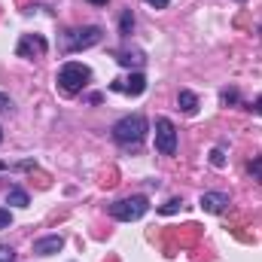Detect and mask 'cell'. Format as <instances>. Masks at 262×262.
<instances>
[{"label": "cell", "mask_w": 262, "mask_h": 262, "mask_svg": "<svg viewBox=\"0 0 262 262\" xmlns=\"http://www.w3.org/2000/svg\"><path fill=\"white\" fill-rule=\"evenodd\" d=\"M131 31H134V15L125 12V15H122V21H119V34H122V37H128Z\"/></svg>", "instance_id": "obj_15"}, {"label": "cell", "mask_w": 262, "mask_h": 262, "mask_svg": "<svg viewBox=\"0 0 262 262\" xmlns=\"http://www.w3.org/2000/svg\"><path fill=\"white\" fill-rule=\"evenodd\" d=\"M220 101H223V104H238L241 95H238V89H223V92H220Z\"/></svg>", "instance_id": "obj_14"}, {"label": "cell", "mask_w": 262, "mask_h": 262, "mask_svg": "<svg viewBox=\"0 0 262 262\" xmlns=\"http://www.w3.org/2000/svg\"><path fill=\"white\" fill-rule=\"evenodd\" d=\"M180 207H183V201H180V198H171V201H168V204H162L159 210H162V213H177Z\"/></svg>", "instance_id": "obj_17"}, {"label": "cell", "mask_w": 262, "mask_h": 262, "mask_svg": "<svg viewBox=\"0 0 262 262\" xmlns=\"http://www.w3.org/2000/svg\"><path fill=\"white\" fill-rule=\"evenodd\" d=\"M3 168H6V165H3V162H0V171H3Z\"/></svg>", "instance_id": "obj_24"}, {"label": "cell", "mask_w": 262, "mask_h": 262, "mask_svg": "<svg viewBox=\"0 0 262 262\" xmlns=\"http://www.w3.org/2000/svg\"><path fill=\"white\" fill-rule=\"evenodd\" d=\"M0 140H3V131H0Z\"/></svg>", "instance_id": "obj_25"}, {"label": "cell", "mask_w": 262, "mask_h": 262, "mask_svg": "<svg viewBox=\"0 0 262 262\" xmlns=\"http://www.w3.org/2000/svg\"><path fill=\"white\" fill-rule=\"evenodd\" d=\"M110 89L119 92V95H131V98H137V95L146 92V76H143V73H131V76H125V79H113Z\"/></svg>", "instance_id": "obj_6"}, {"label": "cell", "mask_w": 262, "mask_h": 262, "mask_svg": "<svg viewBox=\"0 0 262 262\" xmlns=\"http://www.w3.org/2000/svg\"><path fill=\"white\" fill-rule=\"evenodd\" d=\"M177 104H180V110H183V113H195V110H198L195 92H189V89H180V95H177Z\"/></svg>", "instance_id": "obj_11"}, {"label": "cell", "mask_w": 262, "mask_h": 262, "mask_svg": "<svg viewBox=\"0 0 262 262\" xmlns=\"http://www.w3.org/2000/svg\"><path fill=\"white\" fill-rule=\"evenodd\" d=\"M101 40H104V28L85 25V28L67 31L64 40H61V46H64V52H82V49H89V46H98Z\"/></svg>", "instance_id": "obj_3"}, {"label": "cell", "mask_w": 262, "mask_h": 262, "mask_svg": "<svg viewBox=\"0 0 262 262\" xmlns=\"http://www.w3.org/2000/svg\"><path fill=\"white\" fill-rule=\"evenodd\" d=\"M9 226H12V213H9V207H0V232Z\"/></svg>", "instance_id": "obj_19"}, {"label": "cell", "mask_w": 262, "mask_h": 262, "mask_svg": "<svg viewBox=\"0 0 262 262\" xmlns=\"http://www.w3.org/2000/svg\"><path fill=\"white\" fill-rule=\"evenodd\" d=\"M253 107H256V113H259V116H262V95H259V98H256V104H253Z\"/></svg>", "instance_id": "obj_22"}, {"label": "cell", "mask_w": 262, "mask_h": 262, "mask_svg": "<svg viewBox=\"0 0 262 262\" xmlns=\"http://www.w3.org/2000/svg\"><path fill=\"white\" fill-rule=\"evenodd\" d=\"M146 210H149V201H146L143 195L119 198V201H113V204H110V216H113V220H119V223H134V220H140Z\"/></svg>", "instance_id": "obj_4"}, {"label": "cell", "mask_w": 262, "mask_h": 262, "mask_svg": "<svg viewBox=\"0 0 262 262\" xmlns=\"http://www.w3.org/2000/svg\"><path fill=\"white\" fill-rule=\"evenodd\" d=\"M92 6H107V0H89Z\"/></svg>", "instance_id": "obj_23"}, {"label": "cell", "mask_w": 262, "mask_h": 262, "mask_svg": "<svg viewBox=\"0 0 262 262\" xmlns=\"http://www.w3.org/2000/svg\"><path fill=\"white\" fill-rule=\"evenodd\" d=\"M143 3H149V6H152V9H165V6H168V3H171V0H143Z\"/></svg>", "instance_id": "obj_21"}, {"label": "cell", "mask_w": 262, "mask_h": 262, "mask_svg": "<svg viewBox=\"0 0 262 262\" xmlns=\"http://www.w3.org/2000/svg\"><path fill=\"white\" fill-rule=\"evenodd\" d=\"M210 165H213V168H223V165H226V156H223V149H220V146H213V149H210Z\"/></svg>", "instance_id": "obj_16"}, {"label": "cell", "mask_w": 262, "mask_h": 262, "mask_svg": "<svg viewBox=\"0 0 262 262\" xmlns=\"http://www.w3.org/2000/svg\"><path fill=\"white\" fill-rule=\"evenodd\" d=\"M146 119L140 116V113H128V116H122L116 125H113V140L119 143V146H140L143 143V137H146Z\"/></svg>", "instance_id": "obj_1"}, {"label": "cell", "mask_w": 262, "mask_h": 262, "mask_svg": "<svg viewBox=\"0 0 262 262\" xmlns=\"http://www.w3.org/2000/svg\"><path fill=\"white\" fill-rule=\"evenodd\" d=\"M247 174H250L256 183H262V156H256L253 162H247Z\"/></svg>", "instance_id": "obj_13"}, {"label": "cell", "mask_w": 262, "mask_h": 262, "mask_svg": "<svg viewBox=\"0 0 262 262\" xmlns=\"http://www.w3.org/2000/svg\"><path fill=\"white\" fill-rule=\"evenodd\" d=\"M198 204H201L204 213H223L229 207V195L226 192H201Z\"/></svg>", "instance_id": "obj_8"}, {"label": "cell", "mask_w": 262, "mask_h": 262, "mask_svg": "<svg viewBox=\"0 0 262 262\" xmlns=\"http://www.w3.org/2000/svg\"><path fill=\"white\" fill-rule=\"evenodd\" d=\"M156 149L162 156H174L177 152V128L168 116H159L156 119Z\"/></svg>", "instance_id": "obj_5"}, {"label": "cell", "mask_w": 262, "mask_h": 262, "mask_svg": "<svg viewBox=\"0 0 262 262\" xmlns=\"http://www.w3.org/2000/svg\"><path fill=\"white\" fill-rule=\"evenodd\" d=\"M0 262H15V250L9 244H0Z\"/></svg>", "instance_id": "obj_18"}, {"label": "cell", "mask_w": 262, "mask_h": 262, "mask_svg": "<svg viewBox=\"0 0 262 262\" xmlns=\"http://www.w3.org/2000/svg\"><path fill=\"white\" fill-rule=\"evenodd\" d=\"M61 247H64V238H61V235H46V238L34 241V253H40V256H52V253H58Z\"/></svg>", "instance_id": "obj_10"}, {"label": "cell", "mask_w": 262, "mask_h": 262, "mask_svg": "<svg viewBox=\"0 0 262 262\" xmlns=\"http://www.w3.org/2000/svg\"><path fill=\"white\" fill-rule=\"evenodd\" d=\"M113 55H116V61H119L122 67H140V64H146V55H143V49H134V46L116 49Z\"/></svg>", "instance_id": "obj_9"}, {"label": "cell", "mask_w": 262, "mask_h": 262, "mask_svg": "<svg viewBox=\"0 0 262 262\" xmlns=\"http://www.w3.org/2000/svg\"><path fill=\"white\" fill-rule=\"evenodd\" d=\"M49 49V43L40 37V34H25L21 40H18V58H34V55H43Z\"/></svg>", "instance_id": "obj_7"}, {"label": "cell", "mask_w": 262, "mask_h": 262, "mask_svg": "<svg viewBox=\"0 0 262 262\" xmlns=\"http://www.w3.org/2000/svg\"><path fill=\"white\" fill-rule=\"evenodd\" d=\"M89 79H92V70L85 64H79V61H67L61 70H58V89L64 92V95H79L85 85H89Z\"/></svg>", "instance_id": "obj_2"}, {"label": "cell", "mask_w": 262, "mask_h": 262, "mask_svg": "<svg viewBox=\"0 0 262 262\" xmlns=\"http://www.w3.org/2000/svg\"><path fill=\"white\" fill-rule=\"evenodd\" d=\"M9 110H12V101H9V98L0 92V113H9Z\"/></svg>", "instance_id": "obj_20"}, {"label": "cell", "mask_w": 262, "mask_h": 262, "mask_svg": "<svg viewBox=\"0 0 262 262\" xmlns=\"http://www.w3.org/2000/svg\"><path fill=\"white\" fill-rule=\"evenodd\" d=\"M6 204H12V207H28L31 198H28V192H25L21 186H12V189L6 192Z\"/></svg>", "instance_id": "obj_12"}]
</instances>
